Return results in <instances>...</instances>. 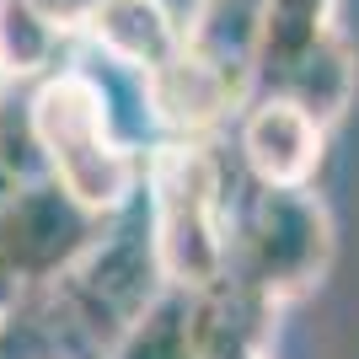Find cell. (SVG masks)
<instances>
[{"label": "cell", "mask_w": 359, "mask_h": 359, "mask_svg": "<svg viewBox=\"0 0 359 359\" xmlns=\"http://www.w3.org/2000/svg\"><path fill=\"white\" fill-rule=\"evenodd\" d=\"M32 135L43 150L48 177L81 204L86 215H118L135 198L145 161L140 150L123 140L113 102H107L102 81L91 70H54L32 91Z\"/></svg>", "instance_id": "obj_1"}, {"label": "cell", "mask_w": 359, "mask_h": 359, "mask_svg": "<svg viewBox=\"0 0 359 359\" xmlns=\"http://www.w3.org/2000/svg\"><path fill=\"white\" fill-rule=\"evenodd\" d=\"M150 177V241L161 279L177 290H210L225 279L231 225H225L220 166L198 140L161 145L145 166Z\"/></svg>", "instance_id": "obj_2"}, {"label": "cell", "mask_w": 359, "mask_h": 359, "mask_svg": "<svg viewBox=\"0 0 359 359\" xmlns=\"http://www.w3.org/2000/svg\"><path fill=\"white\" fill-rule=\"evenodd\" d=\"M327 269V215L311 188H257V198L231 225L225 279L263 300H290Z\"/></svg>", "instance_id": "obj_3"}, {"label": "cell", "mask_w": 359, "mask_h": 359, "mask_svg": "<svg viewBox=\"0 0 359 359\" xmlns=\"http://www.w3.org/2000/svg\"><path fill=\"white\" fill-rule=\"evenodd\" d=\"M97 215H86L54 177L32 182L0 204V273L11 285H48L86 252Z\"/></svg>", "instance_id": "obj_4"}, {"label": "cell", "mask_w": 359, "mask_h": 359, "mask_svg": "<svg viewBox=\"0 0 359 359\" xmlns=\"http://www.w3.org/2000/svg\"><path fill=\"white\" fill-rule=\"evenodd\" d=\"M236 145L257 188H306L311 172L322 166L327 129L290 97H247Z\"/></svg>", "instance_id": "obj_5"}, {"label": "cell", "mask_w": 359, "mask_h": 359, "mask_svg": "<svg viewBox=\"0 0 359 359\" xmlns=\"http://www.w3.org/2000/svg\"><path fill=\"white\" fill-rule=\"evenodd\" d=\"M269 0H198L194 22L182 27V43L198 65H210L241 102L252 97V60L263 32Z\"/></svg>", "instance_id": "obj_6"}, {"label": "cell", "mask_w": 359, "mask_h": 359, "mask_svg": "<svg viewBox=\"0 0 359 359\" xmlns=\"http://www.w3.org/2000/svg\"><path fill=\"white\" fill-rule=\"evenodd\" d=\"M97 54L129 65L140 75H156L182 54V27L172 22L161 0H102L86 22Z\"/></svg>", "instance_id": "obj_7"}, {"label": "cell", "mask_w": 359, "mask_h": 359, "mask_svg": "<svg viewBox=\"0 0 359 359\" xmlns=\"http://www.w3.org/2000/svg\"><path fill=\"white\" fill-rule=\"evenodd\" d=\"M354 86H359V54H354V43H348L344 32L332 27L311 54H300V60L290 65L269 91H257V97H290V102L306 107L322 129H332V123L348 113V102H354Z\"/></svg>", "instance_id": "obj_8"}, {"label": "cell", "mask_w": 359, "mask_h": 359, "mask_svg": "<svg viewBox=\"0 0 359 359\" xmlns=\"http://www.w3.org/2000/svg\"><path fill=\"white\" fill-rule=\"evenodd\" d=\"M332 6L338 0H269L263 32H257V60H252V97L269 91L300 54H311L332 32Z\"/></svg>", "instance_id": "obj_9"}, {"label": "cell", "mask_w": 359, "mask_h": 359, "mask_svg": "<svg viewBox=\"0 0 359 359\" xmlns=\"http://www.w3.org/2000/svg\"><path fill=\"white\" fill-rule=\"evenodd\" d=\"M113 359H204V348H198V322H194V290L166 285L161 295L123 327Z\"/></svg>", "instance_id": "obj_10"}, {"label": "cell", "mask_w": 359, "mask_h": 359, "mask_svg": "<svg viewBox=\"0 0 359 359\" xmlns=\"http://www.w3.org/2000/svg\"><path fill=\"white\" fill-rule=\"evenodd\" d=\"M65 32L48 22L32 0H0V75L6 81H32L54 70Z\"/></svg>", "instance_id": "obj_11"}, {"label": "cell", "mask_w": 359, "mask_h": 359, "mask_svg": "<svg viewBox=\"0 0 359 359\" xmlns=\"http://www.w3.org/2000/svg\"><path fill=\"white\" fill-rule=\"evenodd\" d=\"M32 6H38V11H43L60 32H75V27H86L91 16H97L102 0H32Z\"/></svg>", "instance_id": "obj_12"}, {"label": "cell", "mask_w": 359, "mask_h": 359, "mask_svg": "<svg viewBox=\"0 0 359 359\" xmlns=\"http://www.w3.org/2000/svg\"><path fill=\"white\" fill-rule=\"evenodd\" d=\"M0 285H11V279H6V273H0Z\"/></svg>", "instance_id": "obj_13"}, {"label": "cell", "mask_w": 359, "mask_h": 359, "mask_svg": "<svg viewBox=\"0 0 359 359\" xmlns=\"http://www.w3.org/2000/svg\"><path fill=\"white\" fill-rule=\"evenodd\" d=\"M0 359H11V354H6V348H0Z\"/></svg>", "instance_id": "obj_14"}, {"label": "cell", "mask_w": 359, "mask_h": 359, "mask_svg": "<svg viewBox=\"0 0 359 359\" xmlns=\"http://www.w3.org/2000/svg\"><path fill=\"white\" fill-rule=\"evenodd\" d=\"M241 359H257V354H241Z\"/></svg>", "instance_id": "obj_15"}]
</instances>
